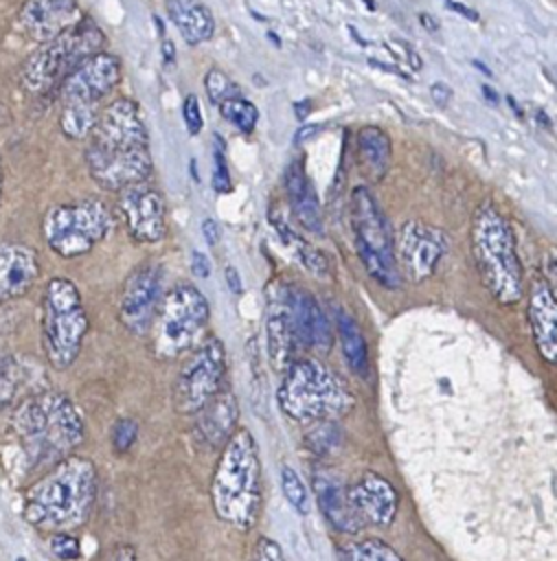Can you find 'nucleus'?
Listing matches in <instances>:
<instances>
[{"mask_svg": "<svg viewBox=\"0 0 557 561\" xmlns=\"http://www.w3.org/2000/svg\"><path fill=\"white\" fill-rule=\"evenodd\" d=\"M86 164L92 180L114 193L149 180L154 171L149 134L134 99L118 96L103 105L88 136Z\"/></svg>", "mask_w": 557, "mask_h": 561, "instance_id": "nucleus-1", "label": "nucleus"}, {"mask_svg": "<svg viewBox=\"0 0 557 561\" xmlns=\"http://www.w3.org/2000/svg\"><path fill=\"white\" fill-rule=\"evenodd\" d=\"M11 432L29 465L39 469L57 465L81 445L83 421L66 394L44 390L15 408Z\"/></svg>", "mask_w": 557, "mask_h": 561, "instance_id": "nucleus-2", "label": "nucleus"}, {"mask_svg": "<svg viewBox=\"0 0 557 561\" xmlns=\"http://www.w3.org/2000/svg\"><path fill=\"white\" fill-rule=\"evenodd\" d=\"M96 497L92 460L70 454L53 465L24 497V519L39 528H72L86 522Z\"/></svg>", "mask_w": 557, "mask_h": 561, "instance_id": "nucleus-3", "label": "nucleus"}, {"mask_svg": "<svg viewBox=\"0 0 557 561\" xmlns=\"http://www.w3.org/2000/svg\"><path fill=\"white\" fill-rule=\"evenodd\" d=\"M211 502L224 524L239 530L254 526L261 511V462L248 430H237L224 445L211 482Z\"/></svg>", "mask_w": 557, "mask_h": 561, "instance_id": "nucleus-4", "label": "nucleus"}, {"mask_svg": "<svg viewBox=\"0 0 557 561\" xmlns=\"http://www.w3.org/2000/svg\"><path fill=\"white\" fill-rule=\"evenodd\" d=\"M469 239L478 274L493 300L500 305L520 302L524 280L515 237L504 215L491 202L476 206Z\"/></svg>", "mask_w": 557, "mask_h": 561, "instance_id": "nucleus-5", "label": "nucleus"}, {"mask_svg": "<svg viewBox=\"0 0 557 561\" xmlns=\"http://www.w3.org/2000/svg\"><path fill=\"white\" fill-rule=\"evenodd\" d=\"M276 399L281 410L300 423L336 421L355 403L342 379L316 359H296L285 370Z\"/></svg>", "mask_w": 557, "mask_h": 561, "instance_id": "nucleus-6", "label": "nucleus"}, {"mask_svg": "<svg viewBox=\"0 0 557 561\" xmlns=\"http://www.w3.org/2000/svg\"><path fill=\"white\" fill-rule=\"evenodd\" d=\"M123 66L116 55L96 53L81 61L59 85V125L68 138H88L105 96L121 83Z\"/></svg>", "mask_w": 557, "mask_h": 561, "instance_id": "nucleus-7", "label": "nucleus"}, {"mask_svg": "<svg viewBox=\"0 0 557 561\" xmlns=\"http://www.w3.org/2000/svg\"><path fill=\"white\" fill-rule=\"evenodd\" d=\"M105 33L92 18H81L61 35L37 44L22 66V85L31 94H48L88 57L103 53Z\"/></svg>", "mask_w": 557, "mask_h": 561, "instance_id": "nucleus-8", "label": "nucleus"}, {"mask_svg": "<svg viewBox=\"0 0 557 561\" xmlns=\"http://www.w3.org/2000/svg\"><path fill=\"white\" fill-rule=\"evenodd\" d=\"M90 320L77 285L68 278H50L42 296V348L55 370L75 364Z\"/></svg>", "mask_w": 557, "mask_h": 561, "instance_id": "nucleus-9", "label": "nucleus"}, {"mask_svg": "<svg viewBox=\"0 0 557 561\" xmlns=\"http://www.w3.org/2000/svg\"><path fill=\"white\" fill-rule=\"evenodd\" d=\"M208 318V300L197 287L180 283L164 291L149 331L156 357L173 359L197 346Z\"/></svg>", "mask_w": 557, "mask_h": 561, "instance_id": "nucleus-10", "label": "nucleus"}, {"mask_svg": "<svg viewBox=\"0 0 557 561\" xmlns=\"http://www.w3.org/2000/svg\"><path fill=\"white\" fill-rule=\"evenodd\" d=\"M112 226L110 208L101 199L88 197L50 206L42 221V234L55 254L77 259L101 243L112 232Z\"/></svg>", "mask_w": 557, "mask_h": 561, "instance_id": "nucleus-11", "label": "nucleus"}, {"mask_svg": "<svg viewBox=\"0 0 557 561\" xmlns=\"http://www.w3.org/2000/svg\"><path fill=\"white\" fill-rule=\"evenodd\" d=\"M351 217L357 254L366 272L388 289L401 287V272L395 256L390 224L366 186H355L351 193Z\"/></svg>", "mask_w": 557, "mask_h": 561, "instance_id": "nucleus-12", "label": "nucleus"}, {"mask_svg": "<svg viewBox=\"0 0 557 561\" xmlns=\"http://www.w3.org/2000/svg\"><path fill=\"white\" fill-rule=\"evenodd\" d=\"M226 377V351L221 340L206 337L182 364L175 386L173 405L180 414H197L219 394Z\"/></svg>", "mask_w": 557, "mask_h": 561, "instance_id": "nucleus-13", "label": "nucleus"}, {"mask_svg": "<svg viewBox=\"0 0 557 561\" xmlns=\"http://www.w3.org/2000/svg\"><path fill=\"white\" fill-rule=\"evenodd\" d=\"M162 270L156 263H143L123 283L118 298V320L132 335H147L162 300Z\"/></svg>", "mask_w": 557, "mask_h": 561, "instance_id": "nucleus-14", "label": "nucleus"}, {"mask_svg": "<svg viewBox=\"0 0 557 561\" xmlns=\"http://www.w3.org/2000/svg\"><path fill=\"white\" fill-rule=\"evenodd\" d=\"M447 250V234L419 219H408L397 234V265L410 280L430 278Z\"/></svg>", "mask_w": 557, "mask_h": 561, "instance_id": "nucleus-15", "label": "nucleus"}, {"mask_svg": "<svg viewBox=\"0 0 557 561\" xmlns=\"http://www.w3.org/2000/svg\"><path fill=\"white\" fill-rule=\"evenodd\" d=\"M118 208L127 232L138 243H158L167 237V204L162 193L147 180L118 193Z\"/></svg>", "mask_w": 557, "mask_h": 561, "instance_id": "nucleus-16", "label": "nucleus"}, {"mask_svg": "<svg viewBox=\"0 0 557 561\" xmlns=\"http://www.w3.org/2000/svg\"><path fill=\"white\" fill-rule=\"evenodd\" d=\"M81 20L79 0H24L18 31L35 44L48 42Z\"/></svg>", "mask_w": 557, "mask_h": 561, "instance_id": "nucleus-17", "label": "nucleus"}, {"mask_svg": "<svg viewBox=\"0 0 557 561\" xmlns=\"http://www.w3.org/2000/svg\"><path fill=\"white\" fill-rule=\"evenodd\" d=\"M285 305L298 344L327 353L333 344V327L318 300L305 289L292 287L285 291Z\"/></svg>", "mask_w": 557, "mask_h": 561, "instance_id": "nucleus-18", "label": "nucleus"}, {"mask_svg": "<svg viewBox=\"0 0 557 561\" xmlns=\"http://www.w3.org/2000/svg\"><path fill=\"white\" fill-rule=\"evenodd\" d=\"M349 500L364 524L388 526L397 513V489L373 471L362 473L349 486Z\"/></svg>", "mask_w": 557, "mask_h": 561, "instance_id": "nucleus-19", "label": "nucleus"}, {"mask_svg": "<svg viewBox=\"0 0 557 561\" xmlns=\"http://www.w3.org/2000/svg\"><path fill=\"white\" fill-rule=\"evenodd\" d=\"M39 276L35 250L24 243L0 239V300L24 296Z\"/></svg>", "mask_w": 557, "mask_h": 561, "instance_id": "nucleus-20", "label": "nucleus"}, {"mask_svg": "<svg viewBox=\"0 0 557 561\" xmlns=\"http://www.w3.org/2000/svg\"><path fill=\"white\" fill-rule=\"evenodd\" d=\"M526 313L539 355L546 362L557 364V298L542 278H535L528 287Z\"/></svg>", "mask_w": 557, "mask_h": 561, "instance_id": "nucleus-21", "label": "nucleus"}, {"mask_svg": "<svg viewBox=\"0 0 557 561\" xmlns=\"http://www.w3.org/2000/svg\"><path fill=\"white\" fill-rule=\"evenodd\" d=\"M311 486L318 508L336 530L357 533L360 528H364L362 517L355 513L349 500V489L333 473L316 471L311 478Z\"/></svg>", "mask_w": 557, "mask_h": 561, "instance_id": "nucleus-22", "label": "nucleus"}, {"mask_svg": "<svg viewBox=\"0 0 557 561\" xmlns=\"http://www.w3.org/2000/svg\"><path fill=\"white\" fill-rule=\"evenodd\" d=\"M265 331H268V355L270 364L278 370L285 373L298 357V337L294 333L287 305H285V294H276L270 305H268V320H265Z\"/></svg>", "mask_w": 557, "mask_h": 561, "instance_id": "nucleus-23", "label": "nucleus"}, {"mask_svg": "<svg viewBox=\"0 0 557 561\" xmlns=\"http://www.w3.org/2000/svg\"><path fill=\"white\" fill-rule=\"evenodd\" d=\"M239 419V405L235 394L228 388H221L215 399H211L200 412H197V423L195 432L202 443L208 447H219L226 445L228 438L237 432Z\"/></svg>", "mask_w": 557, "mask_h": 561, "instance_id": "nucleus-24", "label": "nucleus"}, {"mask_svg": "<svg viewBox=\"0 0 557 561\" xmlns=\"http://www.w3.org/2000/svg\"><path fill=\"white\" fill-rule=\"evenodd\" d=\"M164 9L186 44L197 46L213 37L215 20L202 0H164Z\"/></svg>", "mask_w": 557, "mask_h": 561, "instance_id": "nucleus-25", "label": "nucleus"}, {"mask_svg": "<svg viewBox=\"0 0 557 561\" xmlns=\"http://www.w3.org/2000/svg\"><path fill=\"white\" fill-rule=\"evenodd\" d=\"M285 188H287L289 204H292V210L298 217V221L311 232H322L320 204H318V197H316V191H314L311 182L305 175V169H303L300 160H294L287 167Z\"/></svg>", "mask_w": 557, "mask_h": 561, "instance_id": "nucleus-26", "label": "nucleus"}, {"mask_svg": "<svg viewBox=\"0 0 557 561\" xmlns=\"http://www.w3.org/2000/svg\"><path fill=\"white\" fill-rule=\"evenodd\" d=\"M357 156L362 160V169L368 180L379 182L388 167H390V156H393V145L390 138L384 129L375 125H366L357 131Z\"/></svg>", "mask_w": 557, "mask_h": 561, "instance_id": "nucleus-27", "label": "nucleus"}, {"mask_svg": "<svg viewBox=\"0 0 557 561\" xmlns=\"http://www.w3.org/2000/svg\"><path fill=\"white\" fill-rule=\"evenodd\" d=\"M336 331H338L342 353H344V359H346L349 368L355 375L366 377L368 375L366 340H364L357 322L353 320V316H349L344 309H336Z\"/></svg>", "mask_w": 557, "mask_h": 561, "instance_id": "nucleus-28", "label": "nucleus"}, {"mask_svg": "<svg viewBox=\"0 0 557 561\" xmlns=\"http://www.w3.org/2000/svg\"><path fill=\"white\" fill-rule=\"evenodd\" d=\"M270 221L276 226V230L281 232L283 241L294 248L296 259L303 263V267H305L311 276H316V278H327V276H329V272H331V270H329V261H327V256H325L318 248H314L311 243H307L305 239H300L281 217L270 215Z\"/></svg>", "mask_w": 557, "mask_h": 561, "instance_id": "nucleus-29", "label": "nucleus"}, {"mask_svg": "<svg viewBox=\"0 0 557 561\" xmlns=\"http://www.w3.org/2000/svg\"><path fill=\"white\" fill-rule=\"evenodd\" d=\"M342 561H403L395 548L382 539H362L344 546Z\"/></svg>", "mask_w": 557, "mask_h": 561, "instance_id": "nucleus-30", "label": "nucleus"}, {"mask_svg": "<svg viewBox=\"0 0 557 561\" xmlns=\"http://www.w3.org/2000/svg\"><path fill=\"white\" fill-rule=\"evenodd\" d=\"M221 116L232 123L239 131L243 134H252L254 127H257V121H259V110L254 107V103L246 101L243 96H235V99H228L224 103L217 105Z\"/></svg>", "mask_w": 557, "mask_h": 561, "instance_id": "nucleus-31", "label": "nucleus"}, {"mask_svg": "<svg viewBox=\"0 0 557 561\" xmlns=\"http://www.w3.org/2000/svg\"><path fill=\"white\" fill-rule=\"evenodd\" d=\"M24 381V368L15 357L0 359V410L13 403Z\"/></svg>", "mask_w": 557, "mask_h": 561, "instance_id": "nucleus-32", "label": "nucleus"}, {"mask_svg": "<svg viewBox=\"0 0 557 561\" xmlns=\"http://www.w3.org/2000/svg\"><path fill=\"white\" fill-rule=\"evenodd\" d=\"M281 489H283V495L289 502V506L296 508V513L305 515L309 511V491H307L305 482L300 480V476L287 465L281 469Z\"/></svg>", "mask_w": 557, "mask_h": 561, "instance_id": "nucleus-33", "label": "nucleus"}, {"mask_svg": "<svg viewBox=\"0 0 557 561\" xmlns=\"http://www.w3.org/2000/svg\"><path fill=\"white\" fill-rule=\"evenodd\" d=\"M204 90H206L211 103H215V105H219V103H224V101H228V99L241 96L239 85H237L226 72H221L219 68H211V70L206 72V77H204Z\"/></svg>", "mask_w": 557, "mask_h": 561, "instance_id": "nucleus-34", "label": "nucleus"}, {"mask_svg": "<svg viewBox=\"0 0 557 561\" xmlns=\"http://www.w3.org/2000/svg\"><path fill=\"white\" fill-rule=\"evenodd\" d=\"M305 443L314 454L325 456L340 443V427L336 421H318L305 436Z\"/></svg>", "mask_w": 557, "mask_h": 561, "instance_id": "nucleus-35", "label": "nucleus"}, {"mask_svg": "<svg viewBox=\"0 0 557 561\" xmlns=\"http://www.w3.org/2000/svg\"><path fill=\"white\" fill-rule=\"evenodd\" d=\"M136 438H138V423L134 419H118L112 425L110 440L116 454H127L136 443Z\"/></svg>", "mask_w": 557, "mask_h": 561, "instance_id": "nucleus-36", "label": "nucleus"}, {"mask_svg": "<svg viewBox=\"0 0 557 561\" xmlns=\"http://www.w3.org/2000/svg\"><path fill=\"white\" fill-rule=\"evenodd\" d=\"M50 550L55 557H59L61 561H75L81 554L79 541L77 537H72L70 533H55L50 537Z\"/></svg>", "mask_w": 557, "mask_h": 561, "instance_id": "nucleus-37", "label": "nucleus"}, {"mask_svg": "<svg viewBox=\"0 0 557 561\" xmlns=\"http://www.w3.org/2000/svg\"><path fill=\"white\" fill-rule=\"evenodd\" d=\"M213 188L217 193H228L232 188L230 173H228L226 158H224V149H221V140H219V147H215V151H213Z\"/></svg>", "mask_w": 557, "mask_h": 561, "instance_id": "nucleus-38", "label": "nucleus"}, {"mask_svg": "<svg viewBox=\"0 0 557 561\" xmlns=\"http://www.w3.org/2000/svg\"><path fill=\"white\" fill-rule=\"evenodd\" d=\"M182 116H184V125L189 129L191 136H197L204 127V118H202V107L195 94H186L184 103H182Z\"/></svg>", "mask_w": 557, "mask_h": 561, "instance_id": "nucleus-39", "label": "nucleus"}, {"mask_svg": "<svg viewBox=\"0 0 557 561\" xmlns=\"http://www.w3.org/2000/svg\"><path fill=\"white\" fill-rule=\"evenodd\" d=\"M250 561H285V557H283V550L278 548V543L274 539L261 537L254 546V552H252Z\"/></svg>", "mask_w": 557, "mask_h": 561, "instance_id": "nucleus-40", "label": "nucleus"}, {"mask_svg": "<svg viewBox=\"0 0 557 561\" xmlns=\"http://www.w3.org/2000/svg\"><path fill=\"white\" fill-rule=\"evenodd\" d=\"M542 274H544V283L548 285V289L553 291V296L557 298V248L548 250L542 259Z\"/></svg>", "mask_w": 557, "mask_h": 561, "instance_id": "nucleus-41", "label": "nucleus"}, {"mask_svg": "<svg viewBox=\"0 0 557 561\" xmlns=\"http://www.w3.org/2000/svg\"><path fill=\"white\" fill-rule=\"evenodd\" d=\"M430 96L439 107H447L450 101H452V88L443 81H436V83L430 85Z\"/></svg>", "mask_w": 557, "mask_h": 561, "instance_id": "nucleus-42", "label": "nucleus"}, {"mask_svg": "<svg viewBox=\"0 0 557 561\" xmlns=\"http://www.w3.org/2000/svg\"><path fill=\"white\" fill-rule=\"evenodd\" d=\"M191 272L200 278H206L211 274V261L204 252H191Z\"/></svg>", "mask_w": 557, "mask_h": 561, "instance_id": "nucleus-43", "label": "nucleus"}, {"mask_svg": "<svg viewBox=\"0 0 557 561\" xmlns=\"http://www.w3.org/2000/svg\"><path fill=\"white\" fill-rule=\"evenodd\" d=\"M107 561H136V550H134L129 543H118V546L110 552Z\"/></svg>", "mask_w": 557, "mask_h": 561, "instance_id": "nucleus-44", "label": "nucleus"}, {"mask_svg": "<svg viewBox=\"0 0 557 561\" xmlns=\"http://www.w3.org/2000/svg\"><path fill=\"white\" fill-rule=\"evenodd\" d=\"M202 234H204V239H206L208 245H215V243L219 241V226L215 224V219L206 217V219L202 221Z\"/></svg>", "mask_w": 557, "mask_h": 561, "instance_id": "nucleus-45", "label": "nucleus"}, {"mask_svg": "<svg viewBox=\"0 0 557 561\" xmlns=\"http://www.w3.org/2000/svg\"><path fill=\"white\" fill-rule=\"evenodd\" d=\"M224 276H226V283H228L230 291H232V294H241V276H239V272H237L232 265H228V267L224 270Z\"/></svg>", "mask_w": 557, "mask_h": 561, "instance_id": "nucleus-46", "label": "nucleus"}, {"mask_svg": "<svg viewBox=\"0 0 557 561\" xmlns=\"http://www.w3.org/2000/svg\"><path fill=\"white\" fill-rule=\"evenodd\" d=\"M447 2V7H452L456 13H461V15H465L467 20H478V13L471 9V7H467V4H461V2H456V0H445Z\"/></svg>", "mask_w": 557, "mask_h": 561, "instance_id": "nucleus-47", "label": "nucleus"}, {"mask_svg": "<svg viewBox=\"0 0 557 561\" xmlns=\"http://www.w3.org/2000/svg\"><path fill=\"white\" fill-rule=\"evenodd\" d=\"M160 50H162V59H164V64H173L175 61V46L171 44V39H162V46H160Z\"/></svg>", "mask_w": 557, "mask_h": 561, "instance_id": "nucleus-48", "label": "nucleus"}, {"mask_svg": "<svg viewBox=\"0 0 557 561\" xmlns=\"http://www.w3.org/2000/svg\"><path fill=\"white\" fill-rule=\"evenodd\" d=\"M318 125H309V127H303V129H298V134H296V142H303L305 138L309 140V138H314L316 134H318Z\"/></svg>", "mask_w": 557, "mask_h": 561, "instance_id": "nucleus-49", "label": "nucleus"}, {"mask_svg": "<svg viewBox=\"0 0 557 561\" xmlns=\"http://www.w3.org/2000/svg\"><path fill=\"white\" fill-rule=\"evenodd\" d=\"M421 22H423V26L428 28V31H439V22H436V18H432V15H428V13H421Z\"/></svg>", "mask_w": 557, "mask_h": 561, "instance_id": "nucleus-50", "label": "nucleus"}, {"mask_svg": "<svg viewBox=\"0 0 557 561\" xmlns=\"http://www.w3.org/2000/svg\"><path fill=\"white\" fill-rule=\"evenodd\" d=\"M482 92L487 94V99H489L491 103H496V101H498V94H496V92H493L489 85H482Z\"/></svg>", "mask_w": 557, "mask_h": 561, "instance_id": "nucleus-51", "label": "nucleus"}, {"mask_svg": "<svg viewBox=\"0 0 557 561\" xmlns=\"http://www.w3.org/2000/svg\"><path fill=\"white\" fill-rule=\"evenodd\" d=\"M474 66H476V68H480V70H482V72H487V75H491V72H489V68H487V66H485V64H480V61H474Z\"/></svg>", "mask_w": 557, "mask_h": 561, "instance_id": "nucleus-52", "label": "nucleus"}, {"mask_svg": "<svg viewBox=\"0 0 557 561\" xmlns=\"http://www.w3.org/2000/svg\"><path fill=\"white\" fill-rule=\"evenodd\" d=\"M0 197H2V160H0Z\"/></svg>", "mask_w": 557, "mask_h": 561, "instance_id": "nucleus-53", "label": "nucleus"}, {"mask_svg": "<svg viewBox=\"0 0 557 561\" xmlns=\"http://www.w3.org/2000/svg\"><path fill=\"white\" fill-rule=\"evenodd\" d=\"M366 2V7H368V11H373L375 9V4H373V0H364Z\"/></svg>", "mask_w": 557, "mask_h": 561, "instance_id": "nucleus-54", "label": "nucleus"}, {"mask_svg": "<svg viewBox=\"0 0 557 561\" xmlns=\"http://www.w3.org/2000/svg\"><path fill=\"white\" fill-rule=\"evenodd\" d=\"M15 561H26V559H24V557H18V559H15Z\"/></svg>", "mask_w": 557, "mask_h": 561, "instance_id": "nucleus-55", "label": "nucleus"}, {"mask_svg": "<svg viewBox=\"0 0 557 561\" xmlns=\"http://www.w3.org/2000/svg\"><path fill=\"white\" fill-rule=\"evenodd\" d=\"M0 110H4V107H2V103H0Z\"/></svg>", "mask_w": 557, "mask_h": 561, "instance_id": "nucleus-56", "label": "nucleus"}]
</instances>
